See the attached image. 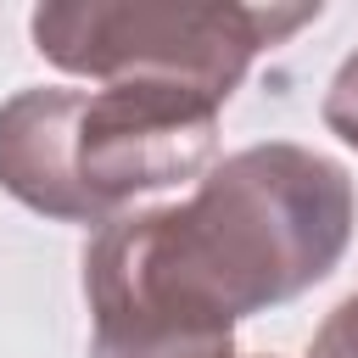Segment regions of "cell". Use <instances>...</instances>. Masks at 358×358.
<instances>
[{
  "label": "cell",
  "mask_w": 358,
  "mask_h": 358,
  "mask_svg": "<svg viewBox=\"0 0 358 358\" xmlns=\"http://www.w3.org/2000/svg\"><path fill=\"white\" fill-rule=\"evenodd\" d=\"M336 157L263 140L213 162L185 201L134 207L84 246L90 358H235V324L296 302L352 246Z\"/></svg>",
  "instance_id": "1"
},
{
  "label": "cell",
  "mask_w": 358,
  "mask_h": 358,
  "mask_svg": "<svg viewBox=\"0 0 358 358\" xmlns=\"http://www.w3.org/2000/svg\"><path fill=\"white\" fill-rule=\"evenodd\" d=\"M218 101L179 84H34L0 106V190L62 224H112L140 196L201 179L218 157Z\"/></svg>",
  "instance_id": "2"
},
{
  "label": "cell",
  "mask_w": 358,
  "mask_h": 358,
  "mask_svg": "<svg viewBox=\"0 0 358 358\" xmlns=\"http://www.w3.org/2000/svg\"><path fill=\"white\" fill-rule=\"evenodd\" d=\"M319 6L235 0H50L34 11V50L95 84H179L229 101L252 62L308 28Z\"/></svg>",
  "instance_id": "3"
},
{
  "label": "cell",
  "mask_w": 358,
  "mask_h": 358,
  "mask_svg": "<svg viewBox=\"0 0 358 358\" xmlns=\"http://www.w3.org/2000/svg\"><path fill=\"white\" fill-rule=\"evenodd\" d=\"M324 129H330L341 145L358 151V50L336 67V78H330V90H324Z\"/></svg>",
  "instance_id": "4"
},
{
  "label": "cell",
  "mask_w": 358,
  "mask_h": 358,
  "mask_svg": "<svg viewBox=\"0 0 358 358\" xmlns=\"http://www.w3.org/2000/svg\"><path fill=\"white\" fill-rule=\"evenodd\" d=\"M308 358H358V291L324 313V324L313 330Z\"/></svg>",
  "instance_id": "5"
},
{
  "label": "cell",
  "mask_w": 358,
  "mask_h": 358,
  "mask_svg": "<svg viewBox=\"0 0 358 358\" xmlns=\"http://www.w3.org/2000/svg\"><path fill=\"white\" fill-rule=\"evenodd\" d=\"M263 358H268V352H263Z\"/></svg>",
  "instance_id": "6"
}]
</instances>
